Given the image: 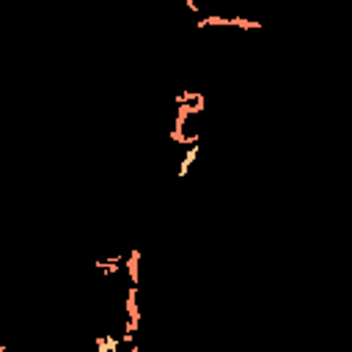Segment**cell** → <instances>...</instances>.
Wrapping results in <instances>:
<instances>
[{
  "instance_id": "2",
  "label": "cell",
  "mask_w": 352,
  "mask_h": 352,
  "mask_svg": "<svg viewBox=\"0 0 352 352\" xmlns=\"http://www.w3.org/2000/svg\"><path fill=\"white\" fill-rule=\"evenodd\" d=\"M121 261H127V256H113V259H102V261H96V270H102V273L113 275V273H119L121 270Z\"/></svg>"
},
{
  "instance_id": "3",
  "label": "cell",
  "mask_w": 352,
  "mask_h": 352,
  "mask_svg": "<svg viewBox=\"0 0 352 352\" xmlns=\"http://www.w3.org/2000/svg\"><path fill=\"white\" fill-rule=\"evenodd\" d=\"M124 267H127V273H129V278H132V286H138V267H140V250H132L127 256V261H124Z\"/></svg>"
},
{
  "instance_id": "4",
  "label": "cell",
  "mask_w": 352,
  "mask_h": 352,
  "mask_svg": "<svg viewBox=\"0 0 352 352\" xmlns=\"http://www.w3.org/2000/svg\"><path fill=\"white\" fill-rule=\"evenodd\" d=\"M196 157H198V146H190V152L184 157H182V165H179V176H187L190 171V165L196 163Z\"/></svg>"
},
{
  "instance_id": "1",
  "label": "cell",
  "mask_w": 352,
  "mask_h": 352,
  "mask_svg": "<svg viewBox=\"0 0 352 352\" xmlns=\"http://www.w3.org/2000/svg\"><path fill=\"white\" fill-rule=\"evenodd\" d=\"M127 317L132 322V327L138 330L140 325V308H138V286H129L127 289Z\"/></svg>"
},
{
  "instance_id": "6",
  "label": "cell",
  "mask_w": 352,
  "mask_h": 352,
  "mask_svg": "<svg viewBox=\"0 0 352 352\" xmlns=\"http://www.w3.org/2000/svg\"><path fill=\"white\" fill-rule=\"evenodd\" d=\"M129 352H138V347H135V344H132V350H129Z\"/></svg>"
},
{
  "instance_id": "5",
  "label": "cell",
  "mask_w": 352,
  "mask_h": 352,
  "mask_svg": "<svg viewBox=\"0 0 352 352\" xmlns=\"http://www.w3.org/2000/svg\"><path fill=\"white\" fill-rule=\"evenodd\" d=\"M231 25L234 28H242V31H259L261 22H253V19H245V17H231Z\"/></svg>"
}]
</instances>
